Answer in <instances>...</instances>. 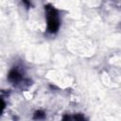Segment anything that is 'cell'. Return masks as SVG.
<instances>
[{
	"label": "cell",
	"mask_w": 121,
	"mask_h": 121,
	"mask_svg": "<svg viewBox=\"0 0 121 121\" xmlns=\"http://www.w3.org/2000/svg\"><path fill=\"white\" fill-rule=\"evenodd\" d=\"M46 20H47V30L50 33H56L60 27V18L58 10L51 5L44 6Z\"/></svg>",
	"instance_id": "1"
},
{
	"label": "cell",
	"mask_w": 121,
	"mask_h": 121,
	"mask_svg": "<svg viewBox=\"0 0 121 121\" xmlns=\"http://www.w3.org/2000/svg\"><path fill=\"white\" fill-rule=\"evenodd\" d=\"M9 79L11 82H13V83H17V82L22 80V75L18 71L17 68H13V69H11L9 71Z\"/></svg>",
	"instance_id": "2"
},
{
	"label": "cell",
	"mask_w": 121,
	"mask_h": 121,
	"mask_svg": "<svg viewBox=\"0 0 121 121\" xmlns=\"http://www.w3.org/2000/svg\"><path fill=\"white\" fill-rule=\"evenodd\" d=\"M61 121H86V119L84 118V116L82 114H75L73 116L70 115H64Z\"/></svg>",
	"instance_id": "3"
},
{
	"label": "cell",
	"mask_w": 121,
	"mask_h": 121,
	"mask_svg": "<svg viewBox=\"0 0 121 121\" xmlns=\"http://www.w3.org/2000/svg\"><path fill=\"white\" fill-rule=\"evenodd\" d=\"M44 117H45V113L43 111H36L33 116V118L36 120H41V119H43Z\"/></svg>",
	"instance_id": "4"
}]
</instances>
